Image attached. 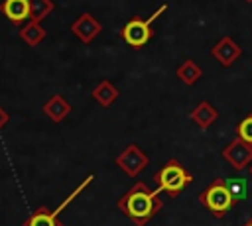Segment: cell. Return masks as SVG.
Wrapping results in <instances>:
<instances>
[{
    "label": "cell",
    "mask_w": 252,
    "mask_h": 226,
    "mask_svg": "<svg viewBox=\"0 0 252 226\" xmlns=\"http://www.w3.org/2000/svg\"><path fill=\"white\" fill-rule=\"evenodd\" d=\"M116 206L134 226H146L161 210L163 200L159 198V191H152L144 181H136L118 198Z\"/></svg>",
    "instance_id": "6da1fadb"
},
{
    "label": "cell",
    "mask_w": 252,
    "mask_h": 226,
    "mask_svg": "<svg viewBox=\"0 0 252 226\" xmlns=\"http://www.w3.org/2000/svg\"><path fill=\"white\" fill-rule=\"evenodd\" d=\"M154 181H156L159 193H165L167 197L175 198L185 187H189V185L193 183V175H191L175 157H171V159L154 175Z\"/></svg>",
    "instance_id": "7a4b0ae2"
},
{
    "label": "cell",
    "mask_w": 252,
    "mask_h": 226,
    "mask_svg": "<svg viewBox=\"0 0 252 226\" xmlns=\"http://www.w3.org/2000/svg\"><path fill=\"white\" fill-rule=\"evenodd\" d=\"M199 202H201L211 214H215L217 218H224V216L238 204V202L234 200L232 193L228 191L226 179H222V177H217L211 185H207L205 191H201Z\"/></svg>",
    "instance_id": "3957f363"
},
{
    "label": "cell",
    "mask_w": 252,
    "mask_h": 226,
    "mask_svg": "<svg viewBox=\"0 0 252 226\" xmlns=\"http://www.w3.org/2000/svg\"><path fill=\"white\" fill-rule=\"evenodd\" d=\"M167 10V4H161L150 18H132L122 29H120V35L122 39L126 41V45L134 47V49H142L144 45L150 43V39L154 37V29H152V24Z\"/></svg>",
    "instance_id": "277c9868"
},
{
    "label": "cell",
    "mask_w": 252,
    "mask_h": 226,
    "mask_svg": "<svg viewBox=\"0 0 252 226\" xmlns=\"http://www.w3.org/2000/svg\"><path fill=\"white\" fill-rule=\"evenodd\" d=\"M94 181V175H89L87 179H83L77 187H75V191L55 208V210H49L47 206H39V208H35L24 222H22V226H63L61 224V220H59V214L69 206V202H73L81 193H83V189H87L91 183Z\"/></svg>",
    "instance_id": "5b68a950"
},
{
    "label": "cell",
    "mask_w": 252,
    "mask_h": 226,
    "mask_svg": "<svg viewBox=\"0 0 252 226\" xmlns=\"http://www.w3.org/2000/svg\"><path fill=\"white\" fill-rule=\"evenodd\" d=\"M114 163H116V167H118L120 171H124V175H128V177H138V175L148 167L150 157H148L136 143H130V145H126V147L116 155Z\"/></svg>",
    "instance_id": "8992f818"
},
{
    "label": "cell",
    "mask_w": 252,
    "mask_h": 226,
    "mask_svg": "<svg viewBox=\"0 0 252 226\" xmlns=\"http://www.w3.org/2000/svg\"><path fill=\"white\" fill-rule=\"evenodd\" d=\"M220 155L236 171H244V167H248L252 163V143H248L240 138H234L232 141H228V145L222 149Z\"/></svg>",
    "instance_id": "52a82bcc"
},
{
    "label": "cell",
    "mask_w": 252,
    "mask_h": 226,
    "mask_svg": "<svg viewBox=\"0 0 252 226\" xmlns=\"http://www.w3.org/2000/svg\"><path fill=\"white\" fill-rule=\"evenodd\" d=\"M69 29H71V33H73L79 41H83V43H93L94 37L100 33L102 26H100V22H98L93 14L85 12V14H81V16L71 24Z\"/></svg>",
    "instance_id": "ba28073f"
},
{
    "label": "cell",
    "mask_w": 252,
    "mask_h": 226,
    "mask_svg": "<svg viewBox=\"0 0 252 226\" xmlns=\"http://www.w3.org/2000/svg\"><path fill=\"white\" fill-rule=\"evenodd\" d=\"M211 55H213L222 67H230V65L242 55V49H240V45H238L230 35H222V37L211 47Z\"/></svg>",
    "instance_id": "9c48e42d"
},
{
    "label": "cell",
    "mask_w": 252,
    "mask_h": 226,
    "mask_svg": "<svg viewBox=\"0 0 252 226\" xmlns=\"http://www.w3.org/2000/svg\"><path fill=\"white\" fill-rule=\"evenodd\" d=\"M41 110H43V114H45L51 122L59 124V122H63V120L71 114L73 106H71L61 94H53V96H49V98L45 100V104L41 106Z\"/></svg>",
    "instance_id": "30bf717a"
},
{
    "label": "cell",
    "mask_w": 252,
    "mask_h": 226,
    "mask_svg": "<svg viewBox=\"0 0 252 226\" xmlns=\"http://www.w3.org/2000/svg\"><path fill=\"white\" fill-rule=\"evenodd\" d=\"M0 12L14 26H22L24 20H30V0H4L0 4Z\"/></svg>",
    "instance_id": "8fae6325"
},
{
    "label": "cell",
    "mask_w": 252,
    "mask_h": 226,
    "mask_svg": "<svg viewBox=\"0 0 252 226\" xmlns=\"http://www.w3.org/2000/svg\"><path fill=\"white\" fill-rule=\"evenodd\" d=\"M189 118H191V122L197 124L201 130H207V128H211V126L217 122V118H219V110H217L211 102L203 100V102H199V104L191 110Z\"/></svg>",
    "instance_id": "7c38bea8"
},
{
    "label": "cell",
    "mask_w": 252,
    "mask_h": 226,
    "mask_svg": "<svg viewBox=\"0 0 252 226\" xmlns=\"http://www.w3.org/2000/svg\"><path fill=\"white\" fill-rule=\"evenodd\" d=\"M91 96H93V100H94L96 104H100L102 108H110V106L114 104V100L120 96V90H118L110 81H100V83L93 88Z\"/></svg>",
    "instance_id": "4fadbf2b"
},
{
    "label": "cell",
    "mask_w": 252,
    "mask_h": 226,
    "mask_svg": "<svg viewBox=\"0 0 252 226\" xmlns=\"http://www.w3.org/2000/svg\"><path fill=\"white\" fill-rule=\"evenodd\" d=\"M45 37H47V31L43 29L41 22H33V20H30V22L24 24L22 29H20V39H22L28 47H35V45H39Z\"/></svg>",
    "instance_id": "5bb4252c"
},
{
    "label": "cell",
    "mask_w": 252,
    "mask_h": 226,
    "mask_svg": "<svg viewBox=\"0 0 252 226\" xmlns=\"http://www.w3.org/2000/svg\"><path fill=\"white\" fill-rule=\"evenodd\" d=\"M175 75H177V79H179L181 83H185L187 86H191V85H195V83L201 79L203 71H201V67H199L193 59H185V61L177 67Z\"/></svg>",
    "instance_id": "9a60e30c"
},
{
    "label": "cell",
    "mask_w": 252,
    "mask_h": 226,
    "mask_svg": "<svg viewBox=\"0 0 252 226\" xmlns=\"http://www.w3.org/2000/svg\"><path fill=\"white\" fill-rule=\"evenodd\" d=\"M55 10V4L51 0H30V20L41 22Z\"/></svg>",
    "instance_id": "2e32d148"
},
{
    "label": "cell",
    "mask_w": 252,
    "mask_h": 226,
    "mask_svg": "<svg viewBox=\"0 0 252 226\" xmlns=\"http://www.w3.org/2000/svg\"><path fill=\"white\" fill-rule=\"evenodd\" d=\"M226 185H228V191L232 193V197H234L236 202H240V200L246 198V195H248V183H246V179L234 177V179H228Z\"/></svg>",
    "instance_id": "e0dca14e"
},
{
    "label": "cell",
    "mask_w": 252,
    "mask_h": 226,
    "mask_svg": "<svg viewBox=\"0 0 252 226\" xmlns=\"http://www.w3.org/2000/svg\"><path fill=\"white\" fill-rule=\"evenodd\" d=\"M236 138L252 143V114H248L246 118H242L236 124Z\"/></svg>",
    "instance_id": "ac0fdd59"
},
{
    "label": "cell",
    "mask_w": 252,
    "mask_h": 226,
    "mask_svg": "<svg viewBox=\"0 0 252 226\" xmlns=\"http://www.w3.org/2000/svg\"><path fill=\"white\" fill-rule=\"evenodd\" d=\"M8 122H10V114L0 106V132L6 128V124H8Z\"/></svg>",
    "instance_id": "d6986e66"
},
{
    "label": "cell",
    "mask_w": 252,
    "mask_h": 226,
    "mask_svg": "<svg viewBox=\"0 0 252 226\" xmlns=\"http://www.w3.org/2000/svg\"><path fill=\"white\" fill-rule=\"evenodd\" d=\"M242 226H252V218H248V220H246V222H244Z\"/></svg>",
    "instance_id": "ffe728a7"
},
{
    "label": "cell",
    "mask_w": 252,
    "mask_h": 226,
    "mask_svg": "<svg viewBox=\"0 0 252 226\" xmlns=\"http://www.w3.org/2000/svg\"><path fill=\"white\" fill-rule=\"evenodd\" d=\"M248 171H250V175H252V163H250V165H248Z\"/></svg>",
    "instance_id": "44dd1931"
},
{
    "label": "cell",
    "mask_w": 252,
    "mask_h": 226,
    "mask_svg": "<svg viewBox=\"0 0 252 226\" xmlns=\"http://www.w3.org/2000/svg\"><path fill=\"white\" fill-rule=\"evenodd\" d=\"M246 2H252V0H246Z\"/></svg>",
    "instance_id": "7402d4cb"
}]
</instances>
